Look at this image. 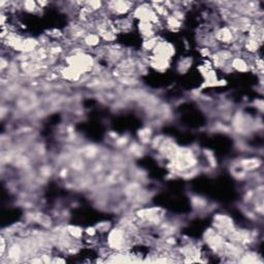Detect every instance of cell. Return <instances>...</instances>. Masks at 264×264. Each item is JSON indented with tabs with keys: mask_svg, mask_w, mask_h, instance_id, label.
Returning <instances> with one entry per match:
<instances>
[{
	"mask_svg": "<svg viewBox=\"0 0 264 264\" xmlns=\"http://www.w3.org/2000/svg\"><path fill=\"white\" fill-rule=\"evenodd\" d=\"M56 73L59 75L61 79H63L64 82L72 83V84L82 82L83 78L85 77V76H83L82 74H80L79 72H78V70L75 69L74 67L65 65V64L59 65L58 70Z\"/></svg>",
	"mask_w": 264,
	"mask_h": 264,
	"instance_id": "cell-5",
	"label": "cell"
},
{
	"mask_svg": "<svg viewBox=\"0 0 264 264\" xmlns=\"http://www.w3.org/2000/svg\"><path fill=\"white\" fill-rule=\"evenodd\" d=\"M99 236L100 235H107L109 232V230L113 228V225H111V223L109 221H103V222H98L97 224L95 225Z\"/></svg>",
	"mask_w": 264,
	"mask_h": 264,
	"instance_id": "cell-19",
	"label": "cell"
},
{
	"mask_svg": "<svg viewBox=\"0 0 264 264\" xmlns=\"http://www.w3.org/2000/svg\"><path fill=\"white\" fill-rule=\"evenodd\" d=\"M79 45H82L89 52L93 53L94 51L103 46L104 43L96 32H88Z\"/></svg>",
	"mask_w": 264,
	"mask_h": 264,
	"instance_id": "cell-10",
	"label": "cell"
},
{
	"mask_svg": "<svg viewBox=\"0 0 264 264\" xmlns=\"http://www.w3.org/2000/svg\"><path fill=\"white\" fill-rule=\"evenodd\" d=\"M163 24L164 28L172 32H178L183 26V22L180 21V20L177 19L175 16H172L171 14L163 20Z\"/></svg>",
	"mask_w": 264,
	"mask_h": 264,
	"instance_id": "cell-14",
	"label": "cell"
},
{
	"mask_svg": "<svg viewBox=\"0 0 264 264\" xmlns=\"http://www.w3.org/2000/svg\"><path fill=\"white\" fill-rule=\"evenodd\" d=\"M97 154H98V149L94 146H87L83 150V155L85 156V158L94 159L96 158Z\"/></svg>",
	"mask_w": 264,
	"mask_h": 264,
	"instance_id": "cell-20",
	"label": "cell"
},
{
	"mask_svg": "<svg viewBox=\"0 0 264 264\" xmlns=\"http://www.w3.org/2000/svg\"><path fill=\"white\" fill-rule=\"evenodd\" d=\"M135 28L137 30V32L139 33L140 37L144 39H148V38H152L156 35H158L159 33V29L151 23H147V22H136L135 24Z\"/></svg>",
	"mask_w": 264,
	"mask_h": 264,
	"instance_id": "cell-11",
	"label": "cell"
},
{
	"mask_svg": "<svg viewBox=\"0 0 264 264\" xmlns=\"http://www.w3.org/2000/svg\"><path fill=\"white\" fill-rule=\"evenodd\" d=\"M211 227L215 228L224 238H227L233 231L237 230L235 221L226 214H216L212 219Z\"/></svg>",
	"mask_w": 264,
	"mask_h": 264,
	"instance_id": "cell-3",
	"label": "cell"
},
{
	"mask_svg": "<svg viewBox=\"0 0 264 264\" xmlns=\"http://www.w3.org/2000/svg\"><path fill=\"white\" fill-rule=\"evenodd\" d=\"M66 233L70 237L73 238L76 240H82L84 238V229L80 228L79 226L77 225H66L65 226Z\"/></svg>",
	"mask_w": 264,
	"mask_h": 264,
	"instance_id": "cell-16",
	"label": "cell"
},
{
	"mask_svg": "<svg viewBox=\"0 0 264 264\" xmlns=\"http://www.w3.org/2000/svg\"><path fill=\"white\" fill-rule=\"evenodd\" d=\"M135 6V2L126 1V0H114V1L105 2V8L111 19L130 17Z\"/></svg>",
	"mask_w": 264,
	"mask_h": 264,
	"instance_id": "cell-2",
	"label": "cell"
},
{
	"mask_svg": "<svg viewBox=\"0 0 264 264\" xmlns=\"http://www.w3.org/2000/svg\"><path fill=\"white\" fill-rule=\"evenodd\" d=\"M84 233H85L84 237H86V238H95V237H98V235H99L95 226H89V227L85 228Z\"/></svg>",
	"mask_w": 264,
	"mask_h": 264,
	"instance_id": "cell-21",
	"label": "cell"
},
{
	"mask_svg": "<svg viewBox=\"0 0 264 264\" xmlns=\"http://www.w3.org/2000/svg\"><path fill=\"white\" fill-rule=\"evenodd\" d=\"M146 59H147V64L149 68H152L157 73H165L171 66L170 60L161 58L155 55H152V54L146 55Z\"/></svg>",
	"mask_w": 264,
	"mask_h": 264,
	"instance_id": "cell-7",
	"label": "cell"
},
{
	"mask_svg": "<svg viewBox=\"0 0 264 264\" xmlns=\"http://www.w3.org/2000/svg\"><path fill=\"white\" fill-rule=\"evenodd\" d=\"M212 34H214L215 39L217 40V43L221 48H230L236 43V40L239 36L233 32L230 27L226 24L217 27Z\"/></svg>",
	"mask_w": 264,
	"mask_h": 264,
	"instance_id": "cell-4",
	"label": "cell"
},
{
	"mask_svg": "<svg viewBox=\"0 0 264 264\" xmlns=\"http://www.w3.org/2000/svg\"><path fill=\"white\" fill-rule=\"evenodd\" d=\"M229 66L233 73L248 74L251 73V65L248 60L240 55H236L229 62Z\"/></svg>",
	"mask_w": 264,
	"mask_h": 264,
	"instance_id": "cell-9",
	"label": "cell"
},
{
	"mask_svg": "<svg viewBox=\"0 0 264 264\" xmlns=\"http://www.w3.org/2000/svg\"><path fill=\"white\" fill-rule=\"evenodd\" d=\"M193 64V59L192 57H184V58H182L180 59L179 61V63H178V72L180 74H186L188 73V70L191 68Z\"/></svg>",
	"mask_w": 264,
	"mask_h": 264,
	"instance_id": "cell-18",
	"label": "cell"
},
{
	"mask_svg": "<svg viewBox=\"0 0 264 264\" xmlns=\"http://www.w3.org/2000/svg\"><path fill=\"white\" fill-rule=\"evenodd\" d=\"M130 17L136 22H147L155 25L159 30L164 28L163 20L158 17L150 2H137Z\"/></svg>",
	"mask_w": 264,
	"mask_h": 264,
	"instance_id": "cell-1",
	"label": "cell"
},
{
	"mask_svg": "<svg viewBox=\"0 0 264 264\" xmlns=\"http://www.w3.org/2000/svg\"><path fill=\"white\" fill-rule=\"evenodd\" d=\"M138 139L140 141L141 145H148L151 144L152 138H153V132H152V129L149 127L143 128L138 131Z\"/></svg>",
	"mask_w": 264,
	"mask_h": 264,
	"instance_id": "cell-17",
	"label": "cell"
},
{
	"mask_svg": "<svg viewBox=\"0 0 264 264\" xmlns=\"http://www.w3.org/2000/svg\"><path fill=\"white\" fill-rule=\"evenodd\" d=\"M22 11L30 15H39L43 12L42 8H39L37 1L33 0H27V1L22 2Z\"/></svg>",
	"mask_w": 264,
	"mask_h": 264,
	"instance_id": "cell-15",
	"label": "cell"
},
{
	"mask_svg": "<svg viewBox=\"0 0 264 264\" xmlns=\"http://www.w3.org/2000/svg\"><path fill=\"white\" fill-rule=\"evenodd\" d=\"M162 37L158 34L152 38H148V39H144L143 43H141V51H143V53L145 55H149L152 52H153V50L155 49L156 45L159 43V40H161Z\"/></svg>",
	"mask_w": 264,
	"mask_h": 264,
	"instance_id": "cell-13",
	"label": "cell"
},
{
	"mask_svg": "<svg viewBox=\"0 0 264 264\" xmlns=\"http://www.w3.org/2000/svg\"><path fill=\"white\" fill-rule=\"evenodd\" d=\"M114 25H115L119 34L130 33L131 31H133L134 26H135L134 20L132 19L131 17L114 19Z\"/></svg>",
	"mask_w": 264,
	"mask_h": 264,
	"instance_id": "cell-12",
	"label": "cell"
},
{
	"mask_svg": "<svg viewBox=\"0 0 264 264\" xmlns=\"http://www.w3.org/2000/svg\"><path fill=\"white\" fill-rule=\"evenodd\" d=\"M246 174H256L262 167V159L260 157H246L241 158L237 163Z\"/></svg>",
	"mask_w": 264,
	"mask_h": 264,
	"instance_id": "cell-8",
	"label": "cell"
},
{
	"mask_svg": "<svg viewBox=\"0 0 264 264\" xmlns=\"http://www.w3.org/2000/svg\"><path fill=\"white\" fill-rule=\"evenodd\" d=\"M176 53H177V50L174 44L162 38L161 40H159V43L156 45L155 49L153 50V52H152L151 54L171 61L172 58L176 56Z\"/></svg>",
	"mask_w": 264,
	"mask_h": 264,
	"instance_id": "cell-6",
	"label": "cell"
}]
</instances>
